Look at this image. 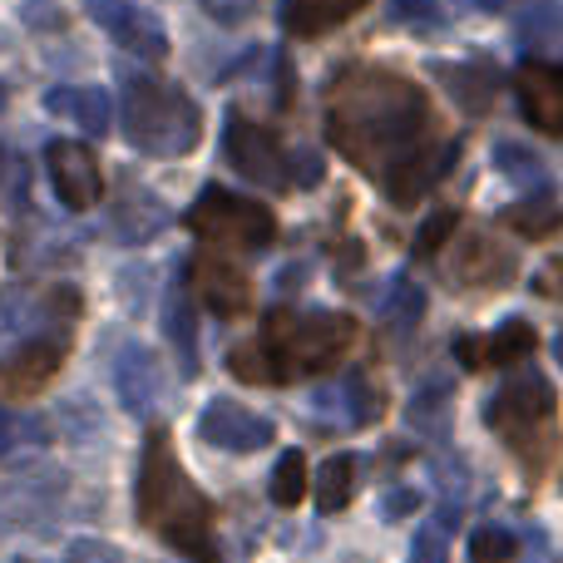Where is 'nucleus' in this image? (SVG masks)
<instances>
[{
  "label": "nucleus",
  "instance_id": "f257e3e1",
  "mask_svg": "<svg viewBox=\"0 0 563 563\" xmlns=\"http://www.w3.org/2000/svg\"><path fill=\"white\" fill-rule=\"evenodd\" d=\"M430 104L426 89L410 85L396 69L351 65L327 89V139L336 154L361 168H386L406 148L430 139Z\"/></svg>",
  "mask_w": 563,
  "mask_h": 563
},
{
  "label": "nucleus",
  "instance_id": "f03ea898",
  "mask_svg": "<svg viewBox=\"0 0 563 563\" xmlns=\"http://www.w3.org/2000/svg\"><path fill=\"white\" fill-rule=\"evenodd\" d=\"M134 505L139 519L164 539L168 549H178L184 559L213 563V505L194 489V479L184 475L174 445H168V430H148L144 440V460H139V479H134Z\"/></svg>",
  "mask_w": 563,
  "mask_h": 563
},
{
  "label": "nucleus",
  "instance_id": "7ed1b4c3",
  "mask_svg": "<svg viewBox=\"0 0 563 563\" xmlns=\"http://www.w3.org/2000/svg\"><path fill=\"white\" fill-rule=\"evenodd\" d=\"M119 119L124 139L148 158H178L194 154L203 139V114L178 85L158 75H124L119 89Z\"/></svg>",
  "mask_w": 563,
  "mask_h": 563
},
{
  "label": "nucleus",
  "instance_id": "20e7f679",
  "mask_svg": "<svg viewBox=\"0 0 563 563\" xmlns=\"http://www.w3.org/2000/svg\"><path fill=\"white\" fill-rule=\"evenodd\" d=\"M485 426L515 450L529 475H539L549 460V445H554V386L539 371L509 376L485 400Z\"/></svg>",
  "mask_w": 563,
  "mask_h": 563
},
{
  "label": "nucleus",
  "instance_id": "39448f33",
  "mask_svg": "<svg viewBox=\"0 0 563 563\" xmlns=\"http://www.w3.org/2000/svg\"><path fill=\"white\" fill-rule=\"evenodd\" d=\"M263 346L273 351L277 376L301 380L331 371L351 346H356V321L346 311H307V317H273Z\"/></svg>",
  "mask_w": 563,
  "mask_h": 563
},
{
  "label": "nucleus",
  "instance_id": "423d86ee",
  "mask_svg": "<svg viewBox=\"0 0 563 563\" xmlns=\"http://www.w3.org/2000/svg\"><path fill=\"white\" fill-rule=\"evenodd\" d=\"M188 228L198 238L218 247H243V253H263V247L277 243V218L267 203L257 198H243V194H228V188L208 184L198 194V203L188 208Z\"/></svg>",
  "mask_w": 563,
  "mask_h": 563
},
{
  "label": "nucleus",
  "instance_id": "0eeeda50",
  "mask_svg": "<svg viewBox=\"0 0 563 563\" xmlns=\"http://www.w3.org/2000/svg\"><path fill=\"white\" fill-rule=\"evenodd\" d=\"M223 148H228V164L257 188H291V154L282 148V139L273 134L267 124H253L247 114H228V134H223Z\"/></svg>",
  "mask_w": 563,
  "mask_h": 563
},
{
  "label": "nucleus",
  "instance_id": "6e6552de",
  "mask_svg": "<svg viewBox=\"0 0 563 563\" xmlns=\"http://www.w3.org/2000/svg\"><path fill=\"white\" fill-rule=\"evenodd\" d=\"M460 158V144H416L406 148L400 158H390L386 168H380V184H386V198L396 208H416L420 198L430 194V188L440 184V178L450 174V164Z\"/></svg>",
  "mask_w": 563,
  "mask_h": 563
},
{
  "label": "nucleus",
  "instance_id": "1a4fd4ad",
  "mask_svg": "<svg viewBox=\"0 0 563 563\" xmlns=\"http://www.w3.org/2000/svg\"><path fill=\"white\" fill-rule=\"evenodd\" d=\"M198 440L228 450V455H257V450H267L277 440V430H273V420L247 410L243 400L218 396V400H208L203 416H198Z\"/></svg>",
  "mask_w": 563,
  "mask_h": 563
},
{
  "label": "nucleus",
  "instance_id": "9d476101",
  "mask_svg": "<svg viewBox=\"0 0 563 563\" xmlns=\"http://www.w3.org/2000/svg\"><path fill=\"white\" fill-rule=\"evenodd\" d=\"M45 168H49V184H55V198L69 208V213L95 208L99 194H104L99 158L89 154L85 144H75V139H55V144L45 148Z\"/></svg>",
  "mask_w": 563,
  "mask_h": 563
},
{
  "label": "nucleus",
  "instance_id": "9b49d317",
  "mask_svg": "<svg viewBox=\"0 0 563 563\" xmlns=\"http://www.w3.org/2000/svg\"><path fill=\"white\" fill-rule=\"evenodd\" d=\"M89 15H95V25H104L109 35H114V45H124L129 55H144V59L168 55V30L158 25L154 10L134 5V0H89Z\"/></svg>",
  "mask_w": 563,
  "mask_h": 563
},
{
  "label": "nucleus",
  "instance_id": "f8f14e48",
  "mask_svg": "<svg viewBox=\"0 0 563 563\" xmlns=\"http://www.w3.org/2000/svg\"><path fill=\"white\" fill-rule=\"evenodd\" d=\"M188 277H194L198 297L208 301V311H218V317H247L253 311V282L223 253H198Z\"/></svg>",
  "mask_w": 563,
  "mask_h": 563
},
{
  "label": "nucleus",
  "instance_id": "ddd939ff",
  "mask_svg": "<svg viewBox=\"0 0 563 563\" xmlns=\"http://www.w3.org/2000/svg\"><path fill=\"white\" fill-rule=\"evenodd\" d=\"M59 361H65V336H35L0 366V386L10 396H40L55 380Z\"/></svg>",
  "mask_w": 563,
  "mask_h": 563
},
{
  "label": "nucleus",
  "instance_id": "4468645a",
  "mask_svg": "<svg viewBox=\"0 0 563 563\" xmlns=\"http://www.w3.org/2000/svg\"><path fill=\"white\" fill-rule=\"evenodd\" d=\"M515 89L529 124L544 134H563V65H525Z\"/></svg>",
  "mask_w": 563,
  "mask_h": 563
},
{
  "label": "nucleus",
  "instance_id": "2eb2a0df",
  "mask_svg": "<svg viewBox=\"0 0 563 563\" xmlns=\"http://www.w3.org/2000/svg\"><path fill=\"white\" fill-rule=\"evenodd\" d=\"M515 253L499 243H489L485 233H470L460 238L455 247V277L470 282V287H505L509 277H515Z\"/></svg>",
  "mask_w": 563,
  "mask_h": 563
},
{
  "label": "nucleus",
  "instance_id": "dca6fc26",
  "mask_svg": "<svg viewBox=\"0 0 563 563\" xmlns=\"http://www.w3.org/2000/svg\"><path fill=\"white\" fill-rule=\"evenodd\" d=\"M164 331H168V346H174L184 376H198V311H194L188 282H174L164 291Z\"/></svg>",
  "mask_w": 563,
  "mask_h": 563
},
{
  "label": "nucleus",
  "instance_id": "f3484780",
  "mask_svg": "<svg viewBox=\"0 0 563 563\" xmlns=\"http://www.w3.org/2000/svg\"><path fill=\"white\" fill-rule=\"evenodd\" d=\"M168 218H174V213L158 203V194H148L144 184H134V178H129L124 194H119V203H114L119 238H124V243H148V238H154Z\"/></svg>",
  "mask_w": 563,
  "mask_h": 563
},
{
  "label": "nucleus",
  "instance_id": "a211bd4d",
  "mask_svg": "<svg viewBox=\"0 0 563 563\" xmlns=\"http://www.w3.org/2000/svg\"><path fill=\"white\" fill-rule=\"evenodd\" d=\"M430 75L435 79H445V89H450V99H455L465 114H485L489 104H495V95H499V75L489 65H430Z\"/></svg>",
  "mask_w": 563,
  "mask_h": 563
},
{
  "label": "nucleus",
  "instance_id": "6ab92c4d",
  "mask_svg": "<svg viewBox=\"0 0 563 563\" xmlns=\"http://www.w3.org/2000/svg\"><path fill=\"white\" fill-rule=\"evenodd\" d=\"M114 386H119V400L124 410H148L158 396V361L148 346H124L119 351V366H114Z\"/></svg>",
  "mask_w": 563,
  "mask_h": 563
},
{
  "label": "nucleus",
  "instance_id": "aec40b11",
  "mask_svg": "<svg viewBox=\"0 0 563 563\" xmlns=\"http://www.w3.org/2000/svg\"><path fill=\"white\" fill-rule=\"evenodd\" d=\"M361 5H366V0H287L282 25H287V35H297V40H317V35H327V30L346 25Z\"/></svg>",
  "mask_w": 563,
  "mask_h": 563
},
{
  "label": "nucleus",
  "instance_id": "412c9836",
  "mask_svg": "<svg viewBox=\"0 0 563 563\" xmlns=\"http://www.w3.org/2000/svg\"><path fill=\"white\" fill-rule=\"evenodd\" d=\"M49 114H65L69 124H79L85 134H104L109 129V95L99 85H65L45 95Z\"/></svg>",
  "mask_w": 563,
  "mask_h": 563
},
{
  "label": "nucleus",
  "instance_id": "4be33fe9",
  "mask_svg": "<svg viewBox=\"0 0 563 563\" xmlns=\"http://www.w3.org/2000/svg\"><path fill=\"white\" fill-rule=\"evenodd\" d=\"M406 426L416 430L420 440H445L450 435V390L440 386V380H430V386H420L416 396H410Z\"/></svg>",
  "mask_w": 563,
  "mask_h": 563
},
{
  "label": "nucleus",
  "instance_id": "5701e85b",
  "mask_svg": "<svg viewBox=\"0 0 563 563\" xmlns=\"http://www.w3.org/2000/svg\"><path fill=\"white\" fill-rule=\"evenodd\" d=\"M356 455H331L327 465L317 470V509L321 515H336V509L351 505V495H356Z\"/></svg>",
  "mask_w": 563,
  "mask_h": 563
},
{
  "label": "nucleus",
  "instance_id": "b1692460",
  "mask_svg": "<svg viewBox=\"0 0 563 563\" xmlns=\"http://www.w3.org/2000/svg\"><path fill=\"white\" fill-rule=\"evenodd\" d=\"M460 525V509L455 505H440L435 515L426 519V525L416 529V539H410V563H445L450 559V534H455Z\"/></svg>",
  "mask_w": 563,
  "mask_h": 563
},
{
  "label": "nucleus",
  "instance_id": "393cba45",
  "mask_svg": "<svg viewBox=\"0 0 563 563\" xmlns=\"http://www.w3.org/2000/svg\"><path fill=\"white\" fill-rule=\"evenodd\" d=\"M495 174L509 178L515 188H544V184H549V164L534 154V148L515 144V139L495 144Z\"/></svg>",
  "mask_w": 563,
  "mask_h": 563
},
{
  "label": "nucleus",
  "instance_id": "a878e982",
  "mask_svg": "<svg viewBox=\"0 0 563 563\" xmlns=\"http://www.w3.org/2000/svg\"><path fill=\"white\" fill-rule=\"evenodd\" d=\"M534 346H539L534 327H529L525 317H509L505 327L485 341V366H519V361L534 356Z\"/></svg>",
  "mask_w": 563,
  "mask_h": 563
},
{
  "label": "nucleus",
  "instance_id": "bb28decb",
  "mask_svg": "<svg viewBox=\"0 0 563 563\" xmlns=\"http://www.w3.org/2000/svg\"><path fill=\"white\" fill-rule=\"evenodd\" d=\"M505 223L519 228L525 238H549V233H559V228H563V208L549 194H539V198H525V203L509 208Z\"/></svg>",
  "mask_w": 563,
  "mask_h": 563
},
{
  "label": "nucleus",
  "instance_id": "cd10ccee",
  "mask_svg": "<svg viewBox=\"0 0 563 563\" xmlns=\"http://www.w3.org/2000/svg\"><path fill=\"white\" fill-rule=\"evenodd\" d=\"M380 317H386L390 336H410V331L420 327V317H426V291H420L416 282H396V291L386 297Z\"/></svg>",
  "mask_w": 563,
  "mask_h": 563
},
{
  "label": "nucleus",
  "instance_id": "c85d7f7f",
  "mask_svg": "<svg viewBox=\"0 0 563 563\" xmlns=\"http://www.w3.org/2000/svg\"><path fill=\"white\" fill-rule=\"evenodd\" d=\"M228 371H233L238 380H247V386H277V361L273 351L263 346V341H243V346L228 351Z\"/></svg>",
  "mask_w": 563,
  "mask_h": 563
},
{
  "label": "nucleus",
  "instance_id": "c756f323",
  "mask_svg": "<svg viewBox=\"0 0 563 563\" xmlns=\"http://www.w3.org/2000/svg\"><path fill=\"white\" fill-rule=\"evenodd\" d=\"M336 400H341V410H346L351 426H376V420H380V390L371 386L361 371H351L346 386L336 390Z\"/></svg>",
  "mask_w": 563,
  "mask_h": 563
},
{
  "label": "nucleus",
  "instance_id": "7c9ffc66",
  "mask_svg": "<svg viewBox=\"0 0 563 563\" xmlns=\"http://www.w3.org/2000/svg\"><path fill=\"white\" fill-rule=\"evenodd\" d=\"M267 495H273V505H282V509L301 505V495H307V460H301L297 450H287V455L273 465V485H267Z\"/></svg>",
  "mask_w": 563,
  "mask_h": 563
},
{
  "label": "nucleus",
  "instance_id": "2f4dec72",
  "mask_svg": "<svg viewBox=\"0 0 563 563\" xmlns=\"http://www.w3.org/2000/svg\"><path fill=\"white\" fill-rule=\"evenodd\" d=\"M519 554V539L509 534V529H479L475 539H470V559L475 563H509Z\"/></svg>",
  "mask_w": 563,
  "mask_h": 563
},
{
  "label": "nucleus",
  "instance_id": "473e14b6",
  "mask_svg": "<svg viewBox=\"0 0 563 563\" xmlns=\"http://www.w3.org/2000/svg\"><path fill=\"white\" fill-rule=\"evenodd\" d=\"M455 223H460V218L450 213V208L430 213V218H426V228L416 233V257H435L445 243H455Z\"/></svg>",
  "mask_w": 563,
  "mask_h": 563
},
{
  "label": "nucleus",
  "instance_id": "72a5a7b5",
  "mask_svg": "<svg viewBox=\"0 0 563 563\" xmlns=\"http://www.w3.org/2000/svg\"><path fill=\"white\" fill-rule=\"evenodd\" d=\"M45 435V426L30 416H15V410L0 406V455H10L15 445H25V440H40Z\"/></svg>",
  "mask_w": 563,
  "mask_h": 563
},
{
  "label": "nucleus",
  "instance_id": "f704fd0d",
  "mask_svg": "<svg viewBox=\"0 0 563 563\" xmlns=\"http://www.w3.org/2000/svg\"><path fill=\"white\" fill-rule=\"evenodd\" d=\"M65 563H124V554L114 544H104V539H75L65 549Z\"/></svg>",
  "mask_w": 563,
  "mask_h": 563
},
{
  "label": "nucleus",
  "instance_id": "c9c22d12",
  "mask_svg": "<svg viewBox=\"0 0 563 563\" xmlns=\"http://www.w3.org/2000/svg\"><path fill=\"white\" fill-rule=\"evenodd\" d=\"M390 20L396 25H440V10L430 0H390Z\"/></svg>",
  "mask_w": 563,
  "mask_h": 563
},
{
  "label": "nucleus",
  "instance_id": "e433bc0d",
  "mask_svg": "<svg viewBox=\"0 0 563 563\" xmlns=\"http://www.w3.org/2000/svg\"><path fill=\"white\" fill-rule=\"evenodd\" d=\"M529 287H534L539 297H549V301H563V257H549V263L534 273Z\"/></svg>",
  "mask_w": 563,
  "mask_h": 563
},
{
  "label": "nucleus",
  "instance_id": "4c0bfd02",
  "mask_svg": "<svg viewBox=\"0 0 563 563\" xmlns=\"http://www.w3.org/2000/svg\"><path fill=\"white\" fill-rule=\"evenodd\" d=\"M455 356H460V366H465V371H479V366H485V341H479V336H460L455 341Z\"/></svg>",
  "mask_w": 563,
  "mask_h": 563
},
{
  "label": "nucleus",
  "instance_id": "58836bf2",
  "mask_svg": "<svg viewBox=\"0 0 563 563\" xmlns=\"http://www.w3.org/2000/svg\"><path fill=\"white\" fill-rule=\"evenodd\" d=\"M420 509V495L416 489H396V495H386V519H406Z\"/></svg>",
  "mask_w": 563,
  "mask_h": 563
},
{
  "label": "nucleus",
  "instance_id": "ea45409f",
  "mask_svg": "<svg viewBox=\"0 0 563 563\" xmlns=\"http://www.w3.org/2000/svg\"><path fill=\"white\" fill-rule=\"evenodd\" d=\"M460 5L465 10H489V15H495V10H505V0H460Z\"/></svg>",
  "mask_w": 563,
  "mask_h": 563
},
{
  "label": "nucleus",
  "instance_id": "a19ab883",
  "mask_svg": "<svg viewBox=\"0 0 563 563\" xmlns=\"http://www.w3.org/2000/svg\"><path fill=\"white\" fill-rule=\"evenodd\" d=\"M554 361H559V366H563V331H559V336H554Z\"/></svg>",
  "mask_w": 563,
  "mask_h": 563
},
{
  "label": "nucleus",
  "instance_id": "79ce46f5",
  "mask_svg": "<svg viewBox=\"0 0 563 563\" xmlns=\"http://www.w3.org/2000/svg\"><path fill=\"white\" fill-rule=\"evenodd\" d=\"M0 109H5V85H0Z\"/></svg>",
  "mask_w": 563,
  "mask_h": 563
}]
</instances>
